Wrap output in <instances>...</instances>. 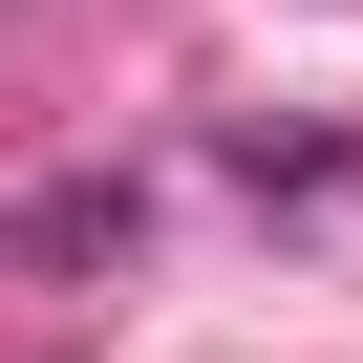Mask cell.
Here are the masks:
<instances>
[{
  "label": "cell",
  "instance_id": "obj_1",
  "mask_svg": "<svg viewBox=\"0 0 363 363\" xmlns=\"http://www.w3.org/2000/svg\"><path fill=\"white\" fill-rule=\"evenodd\" d=\"M22 257H43V278H86V257H128V193H43V214H22Z\"/></svg>",
  "mask_w": 363,
  "mask_h": 363
}]
</instances>
